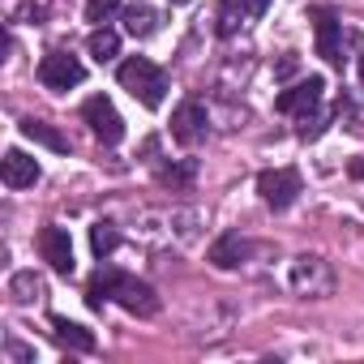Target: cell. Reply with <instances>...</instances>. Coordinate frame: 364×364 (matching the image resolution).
I'll use <instances>...</instances> for the list:
<instances>
[{"label":"cell","mask_w":364,"mask_h":364,"mask_svg":"<svg viewBox=\"0 0 364 364\" xmlns=\"http://www.w3.org/2000/svg\"><path fill=\"white\" fill-rule=\"evenodd\" d=\"M116 82L141 103V107H163V99H167V73L154 65V60H146V56H129V60H120V69H116Z\"/></svg>","instance_id":"obj_1"},{"label":"cell","mask_w":364,"mask_h":364,"mask_svg":"<svg viewBox=\"0 0 364 364\" xmlns=\"http://www.w3.org/2000/svg\"><path fill=\"white\" fill-rule=\"evenodd\" d=\"M287 283H291V291L321 300V296H330V291H334V266H330L326 257H313V253H304V257H296V262H291V270H287Z\"/></svg>","instance_id":"obj_2"},{"label":"cell","mask_w":364,"mask_h":364,"mask_svg":"<svg viewBox=\"0 0 364 364\" xmlns=\"http://www.w3.org/2000/svg\"><path fill=\"white\" fill-rule=\"evenodd\" d=\"M300 171L296 167H270V171H262L257 176V193H262V202L270 206V210H287L296 198H300Z\"/></svg>","instance_id":"obj_3"},{"label":"cell","mask_w":364,"mask_h":364,"mask_svg":"<svg viewBox=\"0 0 364 364\" xmlns=\"http://www.w3.org/2000/svg\"><path fill=\"white\" fill-rule=\"evenodd\" d=\"M82 120L90 124V133H95L103 146H116V141L124 137V120H120V112H116V103H112L107 95H90V99L82 103Z\"/></svg>","instance_id":"obj_4"},{"label":"cell","mask_w":364,"mask_h":364,"mask_svg":"<svg viewBox=\"0 0 364 364\" xmlns=\"http://www.w3.org/2000/svg\"><path fill=\"white\" fill-rule=\"evenodd\" d=\"M82 77H86V65L69 52H48L39 60V82L48 90H73V86H82Z\"/></svg>","instance_id":"obj_5"},{"label":"cell","mask_w":364,"mask_h":364,"mask_svg":"<svg viewBox=\"0 0 364 364\" xmlns=\"http://www.w3.org/2000/svg\"><path fill=\"white\" fill-rule=\"evenodd\" d=\"M321 95H326V77H304V82H296V86H287L279 99H274V112H283V116H309V112H317L321 107Z\"/></svg>","instance_id":"obj_6"},{"label":"cell","mask_w":364,"mask_h":364,"mask_svg":"<svg viewBox=\"0 0 364 364\" xmlns=\"http://www.w3.org/2000/svg\"><path fill=\"white\" fill-rule=\"evenodd\" d=\"M112 300H116L124 313H133V317H154V313L163 309V300L154 296V287H150V283H141V279H133V274H120V283H116Z\"/></svg>","instance_id":"obj_7"},{"label":"cell","mask_w":364,"mask_h":364,"mask_svg":"<svg viewBox=\"0 0 364 364\" xmlns=\"http://www.w3.org/2000/svg\"><path fill=\"white\" fill-rule=\"evenodd\" d=\"M206 107L198 103V99H185L176 112H171V137L180 141V146H198L202 137H206Z\"/></svg>","instance_id":"obj_8"},{"label":"cell","mask_w":364,"mask_h":364,"mask_svg":"<svg viewBox=\"0 0 364 364\" xmlns=\"http://www.w3.org/2000/svg\"><path fill=\"white\" fill-rule=\"evenodd\" d=\"M39 257H43L56 274H73V240H69V232L56 228V223H48V228L39 232Z\"/></svg>","instance_id":"obj_9"},{"label":"cell","mask_w":364,"mask_h":364,"mask_svg":"<svg viewBox=\"0 0 364 364\" xmlns=\"http://www.w3.org/2000/svg\"><path fill=\"white\" fill-rule=\"evenodd\" d=\"M343 22L330 14V9H317V56L326 60V65H334V69H343Z\"/></svg>","instance_id":"obj_10"},{"label":"cell","mask_w":364,"mask_h":364,"mask_svg":"<svg viewBox=\"0 0 364 364\" xmlns=\"http://www.w3.org/2000/svg\"><path fill=\"white\" fill-rule=\"evenodd\" d=\"M0 176H5V185L9 189H31L39 185V163L26 154V150H5V159H0Z\"/></svg>","instance_id":"obj_11"},{"label":"cell","mask_w":364,"mask_h":364,"mask_svg":"<svg viewBox=\"0 0 364 364\" xmlns=\"http://www.w3.org/2000/svg\"><path fill=\"white\" fill-rule=\"evenodd\" d=\"M245 257H249V240H245L240 232H228V236H219V240L210 245V262H215L219 270H236Z\"/></svg>","instance_id":"obj_12"},{"label":"cell","mask_w":364,"mask_h":364,"mask_svg":"<svg viewBox=\"0 0 364 364\" xmlns=\"http://www.w3.org/2000/svg\"><path fill=\"white\" fill-rule=\"evenodd\" d=\"M52 338H56L60 347H69V351H95V334H90L86 326L60 317V313H52Z\"/></svg>","instance_id":"obj_13"},{"label":"cell","mask_w":364,"mask_h":364,"mask_svg":"<svg viewBox=\"0 0 364 364\" xmlns=\"http://www.w3.org/2000/svg\"><path fill=\"white\" fill-rule=\"evenodd\" d=\"M120 18H124V35H133V39H150L159 31V14L150 5H141V0H137V5H124Z\"/></svg>","instance_id":"obj_14"},{"label":"cell","mask_w":364,"mask_h":364,"mask_svg":"<svg viewBox=\"0 0 364 364\" xmlns=\"http://www.w3.org/2000/svg\"><path fill=\"white\" fill-rule=\"evenodd\" d=\"M116 283H120V270H116V266H99V270L90 274V283H86V304H90V309H103V304L112 300Z\"/></svg>","instance_id":"obj_15"},{"label":"cell","mask_w":364,"mask_h":364,"mask_svg":"<svg viewBox=\"0 0 364 364\" xmlns=\"http://www.w3.org/2000/svg\"><path fill=\"white\" fill-rule=\"evenodd\" d=\"M22 137H31V141H39V146H48V150H56V154H65L69 150V137L60 133V129H52L48 120H22Z\"/></svg>","instance_id":"obj_16"},{"label":"cell","mask_w":364,"mask_h":364,"mask_svg":"<svg viewBox=\"0 0 364 364\" xmlns=\"http://www.w3.org/2000/svg\"><path fill=\"white\" fill-rule=\"evenodd\" d=\"M86 52H90L99 65H107V60H116V56H120V35H116V31H107V26H95V31H90V39H86Z\"/></svg>","instance_id":"obj_17"},{"label":"cell","mask_w":364,"mask_h":364,"mask_svg":"<svg viewBox=\"0 0 364 364\" xmlns=\"http://www.w3.org/2000/svg\"><path fill=\"white\" fill-rule=\"evenodd\" d=\"M43 296V279L35 274V270H18L14 279H9V300L14 304H35Z\"/></svg>","instance_id":"obj_18"},{"label":"cell","mask_w":364,"mask_h":364,"mask_svg":"<svg viewBox=\"0 0 364 364\" xmlns=\"http://www.w3.org/2000/svg\"><path fill=\"white\" fill-rule=\"evenodd\" d=\"M116 245H120V232H116V223H95L90 228V249H95V257L103 262V257H112L116 253Z\"/></svg>","instance_id":"obj_19"},{"label":"cell","mask_w":364,"mask_h":364,"mask_svg":"<svg viewBox=\"0 0 364 364\" xmlns=\"http://www.w3.org/2000/svg\"><path fill=\"white\" fill-rule=\"evenodd\" d=\"M326 120H330V116H326L321 107H317V112H309V116H300V124H296V137H300V141H313V137H321V133H326Z\"/></svg>","instance_id":"obj_20"},{"label":"cell","mask_w":364,"mask_h":364,"mask_svg":"<svg viewBox=\"0 0 364 364\" xmlns=\"http://www.w3.org/2000/svg\"><path fill=\"white\" fill-rule=\"evenodd\" d=\"M120 9H124L120 0H86V22L103 26V22H112V14H120Z\"/></svg>","instance_id":"obj_21"},{"label":"cell","mask_w":364,"mask_h":364,"mask_svg":"<svg viewBox=\"0 0 364 364\" xmlns=\"http://www.w3.org/2000/svg\"><path fill=\"white\" fill-rule=\"evenodd\" d=\"M245 9H240V0H223V9H219V35H236Z\"/></svg>","instance_id":"obj_22"},{"label":"cell","mask_w":364,"mask_h":364,"mask_svg":"<svg viewBox=\"0 0 364 364\" xmlns=\"http://www.w3.org/2000/svg\"><path fill=\"white\" fill-rule=\"evenodd\" d=\"M159 180L171 189H185L189 180H193V163H180V167H159Z\"/></svg>","instance_id":"obj_23"},{"label":"cell","mask_w":364,"mask_h":364,"mask_svg":"<svg viewBox=\"0 0 364 364\" xmlns=\"http://www.w3.org/2000/svg\"><path fill=\"white\" fill-rule=\"evenodd\" d=\"M266 5H270V0H240L245 18H262V14H266Z\"/></svg>","instance_id":"obj_24"},{"label":"cell","mask_w":364,"mask_h":364,"mask_svg":"<svg viewBox=\"0 0 364 364\" xmlns=\"http://www.w3.org/2000/svg\"><path fill=\"white\" fill-rule=\"evenodd\" d=\"M5 351H9L14 360H35V351H31V347H22L18 338H9V343H5Z\"/></svg>","instance_id":"obj_25"},{"label":"cell","mask_w":364,"mask_h":364,"mask_svg":"<svg viewBox=\"0 0 364 364\" xmlns=\"http://www.w3.org/2000/svg\"><path fill=\"white\" fill-rule=\"evenodd\" d=\"M296 65H300V60H296V56L287 52V56L279 60V69H274V77H291V73H296Z\"/></svg>","instance_id":"obj_26"},{"label":"cell","mask_w":364,"mask_h":364,"mask_svg":"<svg viewBox=\"0 0 364 364\" xmlns=\"http://www.w3.org/2000/svg\"><path fill=\"white\" fill-rule=\"evenodd\" d=\"M347 176H351V180H360V185H364V154H355V159L347 163Z\"/></svg>","instance_id":"obj_27"},{"label":"cell","mask_w":364,"mask_h":364,"mask_svg":"<svg viewBox=\"0 0 364 364\" xmlns=\"http://www.w3.org/2000/svg\"><path fill=\"white\" fill-rule=\"evenodd\" d=\"M360 82H364V56H360Z\"/></svg>","instance_id":"obj_28"},{"label":"cell","mask_w":364,"mask_h":364,"mask_svg":"<svg viewBox=\"0 0 364 364\" xmlns=\"http://www.w3.org/2000/svg\"><path fill=\"white\" fill-rule=\"evenodd\" d=\"M171 5H189V0H171Z\"/></svg>","instance_id":"obj_29"}]
</instances>
